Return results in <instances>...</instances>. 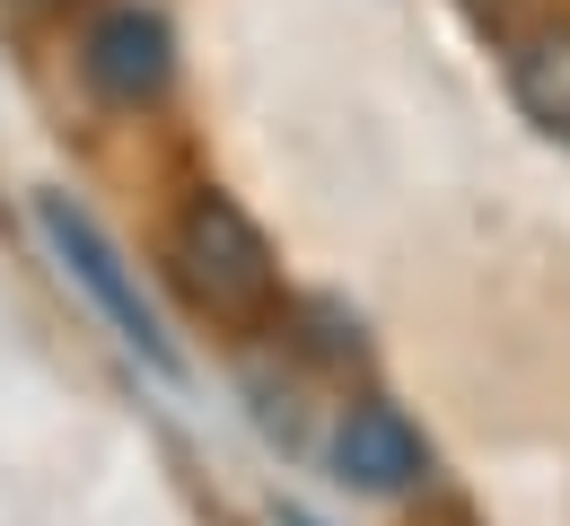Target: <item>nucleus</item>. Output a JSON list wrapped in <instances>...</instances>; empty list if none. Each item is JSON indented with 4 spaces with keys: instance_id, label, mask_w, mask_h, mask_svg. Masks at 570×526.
Wrapping results in <instances>:
<instances>
[{
    "instance_id": "4",
    "label": "nucleus",
    "mask_w": 570,
    "mask_h": 526,
    "mask_svg": "<svg viewBox=\"0 0 570 526\" xmlns=\"http://www.w3.org/2000/svg\"><path fill=\"white\" fill-rule=\"evenodd\" d=\"M334 474L352 492H368V500H395V492H413L430 474V448L395 404H352L343 430H334Z\"/></svg>"
},
{
    "instance_id": "3",
    "label": "nucleus",
    "mask_w": 570,
    "mask_h": 526,
    "mask_svg": "<svg viewBox=\"0 0 570 526\" xmlns=\"http://www.w3.org/2000/svg\"><path fill=\"white\" fill-rule=\"evenodd\" d=\"M79 71H88L97 97H115V106H149V97L176 79V36H167V18H158V9L115 0V9H97V18H88Z\"/></svg>"
},
{
    "instance_id": "2",
    "label": "nucleus",
    "mask_w": 570,
    "mask_h": 526,
    "mask_svg": "<svg viewBox=\"0 0 570 526\" xmlns=\"http://www.w3.org/2000/svg\"><path fill=\"white\" fill-rule=\"evenodd\" d=\"M36 237L53 246V264H62V272H71L79 290L97 299V316H106V325H115V334H124V343L141 351L149 369H176V343L158 334V307L141 299V281H132L124 246H115L106 228L88 220V211H79L71 193H36Z\"/></svg>"
},
{
    "instance_id": "6",
    "label": "nucleus",
    "mask_w": 570,
    "mask_h": 526,
    "mask_svg": "<svg viewBox=\"0 0 570 526\" xmlns=\"http://www.w3.org/2000/svg\"><path fill=\"white\" fill-rule=\"evenodd\" d=\"M273 526H316V518H307V509H273Z\"/></svg>"
},
{
    "instance_id": "5",
    "label": "nucleus",
    "mask_w": 570,
    "mask_h": 526,
    "mask_svg": "<svg viewBox=\"0 0 570 526\" xmlns=\"http://www.w3.org/2000/svg\"><path fill=\"white\" fill-rule=\"evenodd\" d=\"M509 88H518L527 123H544L553 141H570V27L527 36V44H518V62H509Z\"/></svg>"
},
{
    "instance_id": "1",
    "label": "nucleus",
    "mask_w": 570,
    "mask_h": 526,
    "mask_svg": "<svg viewBox=\"0 0 570 526\" xmlns=\"http://www.w3.org/2000/svg\"><path fill=\"white\" fill-rule=\"evenodd\" d=\"M167 264H176V281H185V299L219 316V325H246V316H264V307L282 299V264H273V237L246 220L219 185H203L176 228H167Z\"/></svg>"
}]
</instances>
